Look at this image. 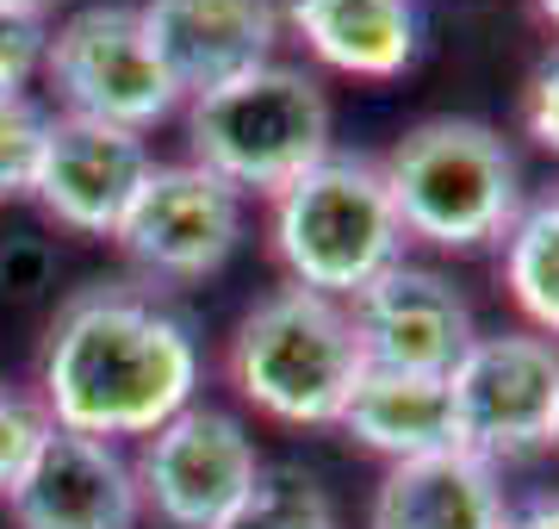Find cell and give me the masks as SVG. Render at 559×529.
I'll return each instance as SVG.
<instances>
[{
    "label": "cell",
    "instance_id": "ba28073f",
    "mask_svg": "<svg viewBox=\"0 0 559 529\" xmlns=\"http://www.w3.org/2000/svg\"><path fill=\"white\" fill-rule=\"evenodd\" d=\"M112 244L143 286H193L242 249V193L200 163H156Z\"/></svg>",
    "mask_w": 559,
    "mask_h": 529
},
{
    "label": "cell",
    "instance_id": "7402d4cb",
    "mask_svg": "<svg viewBox=\"0 0 559 529\" xmlns=\"http://www.w3.org/2000/svg\"><path fill=\"white\" fill-rule=\"evenodd\" d=\"M522 131H528L547 156H559V57H547L535 69V82L522 87Z\"/></svg>",
    "mask_w": 559,
    "mask_h": 529
},
{
    "label": "cell",
    "instance_id": "d6986e66",
    "mask_svg": "<svg viewBox=\"0 0 559 529\" xmlns=\"http://www.w3.org/2000/svg\"><path fill=\"white\" fill-rule=\"evenodd\" d=\"M50 113L32 94H0V200H32Z\"/></svg>",
    "mask_w": 559,
    "mask_h": 529
},
{
    "label": "cell",
    "instance_id": "5b68a950",
    "mask_svg": "<svg viewBox=\"0 0 559 529\" xmlns=\"http://www.w3.org/2000/svg\"><path fill=\"white\" fill-rule=\"evenodd\" d=\"M330 131H336V113H330L323 82L299 62L274 57L187 101V143H193L187 163L212 168L237 193L274 200L286 181H299L305 168L336 150Z\"/></svg>",
    "mask_w": 559,
    "mask_h": 529
},
{
    "label": "cell",
    "instance_id": "d4e9b609",
    "mask_svg": "<svg viewBox=\"0 0 559 529\" xmlns=\"http://www.w3.org/2000/svg\"><path fill=\"white\" fill-rule=\"evenodd\" d=\"M535 7H540V20H547V25L559 32V0H535Z\"/></svg>",
    "mask_w": 559,
    "mask_h": 529
},
{
    "label": "cell",
    "instance_id": "484cf974",
    "mask_svg": "<svg viewBox=\"0 0 559 529\" xmlns=\"http://www.w3.org/2000/svg\"><path fill=\"white\" fill-rule=\"evenodd\" d=\"M554 443H559V424H554Z\"/></svg>",
    "mask_w": 559,
    "mask_h": 529
},
{
    "label": "cell",
    "instance_id": "44dd1931",
    "mask_svg": "<svg viewBox=\"0 0 559 529\" xmlns=\"http://www.w3.org/2000/svg\"><path fill=\"white\" fill-rule=\"evenodd\" d=\"M44 44H50V20L0 0V94H25L32 75H44Z\"/></svg>",
    "mask_w": 559,
    "mask_h": 529
},
{
    "label": "cell",
    "instance_id": "3957f363",
    "mask_svg": "<svg viewBox=\"0 0 559 529\" xmlns=\"http://www.w3.org/2000/svg\"><path fill=\"white\" fill-rule=\"evenodd\" d=\"M360 337L342 299L311 286H274L237 318V337L224 349L230 387L274 424L293 430H330L355 392Z\"/></svg>",
    "mask_w": 559,
    "mask_h": 529
},
{
    "label": "cell",
    "instance_id": "9a60e30c",
    "mask_svg": "<svg viewBox=\"0 0 559 529\" xmlns=\"http://www.w3.org/2000/svg\"><path fill=\"white\" fill-rule=\"evenodd\" d=\"M280 25H293L323 69L355 82H399L423 50L417 0H280Z\"/></svg>",
    "mask_w": 559,
    "mask_h": 529
},
{
    "label": "cell",
    "instance_id": "30bf717a",
    "mask_svg": "<svg viewBox=\"0 0 559 529\" xmlns=\"http://www.w3.org/2000/svg\"><path fill=\"white\" fill-rule=\"evenodd\" d=\"M348 318H355L360 355L404 374H454V362L479 337L466 293L441 268L423 262H392L380 281L348 299Z\"/></svg>",
    "mask_w": 559,
    "mask_h": 529
},
{
    "label": "cell",
    "instance_id": "4fadbf2b",
    "mask_svg": "<svg viewBox=\"0 0 559 529\" xmlns=\"http://www.w3.org/2000/svg\"><path fill=\"white\" fill-rule=\"evenodd\" d=\"M138 13L180 101L274 62V44L286 32L280 0H143Z\"/></svg>",
    "mask_w": 559,
    "mask_h": 529
},
{
    "label": "cell",
    "instance_id": "9c48e42d",
    "mask_svg": "<svg viewBox=\"0 0 559 529\" xmlns=\"http://www.w3.org/2000/svg\"><path fill=\"white\" fill-rule=\"evenodd\" d=\"M131 473H138L143 510H156L168 529H218L242 505V492L255 486L261 455L237 411L193 399L143 436Z\"/></svg>",
    "mask_w": 559,
    "mask_h": 529
},
{
    "label": "cell",
    "instance_id": "5bb4252c",
    "mask_svg": "<svg viewBox=\"0 0 559 529\" xmlns=\"http://www.w3.org/2000/svg\"><path fill=\"white\" fill-rule=\"evenodd\" d=\"M367 529H510V498L491 461L473 448H441L385 468Z\"/></svg>",
    "mask_w": 559,
    "mask_h": 529
},
{
    "label": "cell",
    "instance_id": "277c9868",
    "mask_svg": "<svg viewBox=\"0 0 559 529\" xmlns=\"http://www.w3.org/2000/svg\"><path fill=\"white\" fill-rule=\"evenodd\" d=\"M267 244L293 286L355 299L392 262H404V224L392 212L380 156L330 150L299 181H286L267 200Z\"/></svg>",
    "mask_w": 559,
    "mask_h": 529
},
{
    "label": "cell",
    "instance_id": "ac0fdd59",
    "mask_svg": "<svg viewBox=\"0 0 559 529\" xmlns=\"http://www.w3.org/2000/svg\"><path fill=\"white\" fill-rule=\"evenodd\" d=\"M218 529H342V517L336 498L305 468H267L261 461L255 486L242 492V505Z\"/></svg>",
    "mask_w": 559,
    "mask_h": 529
},
{
    "label": "cell",
    "instance_id": "7a4b0ae2",
    "mask_svg": "<svg viewBox=\"0 0 559 529\" xmlns=\"http://www.w3.org/2000/svg\"><path fill=\"white\" fill-rule=\"evenodd\" d=\"M380 175L404 224V244L417 237L454 256L503 244L528 205L522 163L503 143V131H491L485 119H454V113L411 125L380 156Z\"/></svg>",
    "mask_w": 559,
    "mask_h": 529
},
{
    "label": "cell",
    "instance_id": "603a6c76",
    "mask_svg": "<svg viewBox=\"0 0 559 529\" xmlns=\"http://www.w3.org/2000/svg\"><path fill=\"white\" fill-rule=\"evenodd\" d=\"M510 529H559V492H535L510 505Z\"/></svg>",
    "mask_w": 559,
    "mask_h": 529
},
{
    "label": "cell",
    "instance_id": "e0dca14e",
    "mask_svg": "<svg viewBox=\"0 0 559 529\" xmlns=\"http://www.w3.org/2000/svg\"><path fill=\"white\" fill-rule=\"evenodd\" d=\"M503 286L522 306L528 330L559 343V187L535 193L503 237Z\"/></svg>",
    "mask_w": 559,
    "mask_h": 529
},
{
    "label": "cell",
    "instance_id": "8fae6325",
    "mask_svg": "<svg viewBox=\"0 0 559 529\" xmlns=\"http://www.w3.org/2000/svg\"><path fill=\"white\" fill-rule=\"evenodd\" d=\"M7 510L20 529H138L143 492L119 443L50 424L7 492Z\"/></svg>",
    "mask_w": 559,
    "mask_h": 529
},
{
    "label": "cell",
    "instance_id": "ffe728a7",
    "mask_svg": "<svg viewBox=\"0 0 559 529\" xmlns=\"http://www.w3.org/2000/svg\"><path fill=\"white\" fill-rule=\"evenodd\" d=\"M44 430H50V418H44L38 392L13 387V380H0V498L13 492V480L25 473V461L38 455Z\"/></svg>",
    "mask_w": 559,
    "mask_h": 529
},
{
    "label": "cell",
    "instance_id": "52a82bcc",
    "mask_svg": "<svg viewBox=\"0 0 559 529\" xmlns=\"http://www.w3.org/2000/svg\"><path fill=\"white\" fill-rule=\"evenodd\" d=\"M454 392V430L460 448L479 461H535L554 448L559 424V343L540 330H491L473 337V349L448 374Z\"/></svg>",
    "mask_w": 559,
    "mask_h": 529
},
{
    "label": "cell",
    "instance_id": "6da1fadb",
    "mask_svg": "<svg viewBox=\"0 0 559 529\" xmlns=\"http://www.w3.org/2000/svg\"><path fill=\"white\" fill-rule=\"evenodd\" d=\"M200 392V330L143 281H87L44 330L38 405L75 436H150Z\"/></svg>",
    "mask_w": 559,
    "mask_h": 529
},
{
    "label": "cell",
    "instance_id": "cb8c5ba5",
    "mask_svg": "<svg viewBox=\"0 0 559 529\" xmlns=\"http://www.w3.org/2000/svg\"><path fill=\"white\" fill-rule=\"evenodd\" d=\"M7 7H20V13H38V20H50V7H57V0H7Z\"/></svg>",
    "mask_w": 559,
    "mask_h": 529
},
{
    "label": "cell",
    "instance_id": "8992f818",
    "mask_svg": "<svg viewBox=\"0 0 559 529\" xmlns=\"http://www.w3.org/2000/svg\"><path fill=\"white\" fill-rule=\"evenodd\" d=\"M44 75L69 119L119 125L138 138L187 106L131 0H94V7H75L62 25H50Z\"/></svg>",
    "mask_w": 559,
    "mask_h": 529
},
{
    "label": "cell",
    "instance_id": "7c38bea8",
    "mask_svg": "<svg viewBox=\"0 0 559 529\" xmlns=\"http://www.w3.org/2000/svg\"><path fill=\"white\" fill-rule=\"evenodd\" d=\"M150 168H156V156H150V143L138 131L57 113L50 119V138H44V163H38L32 200L57 224L81 231V237H112Z\"/></svg>",
    "mask_w": 559,
    "mask_h": 529
},
{
    "label": "cell",
    "instance_id": "2e32d148",
    "mask_svg": "<svg viewBox=\"0 0 559 529\" xmlns=\"http://www.w3.org/2000/svg\"><path fill=\"white\" fill-rule=\"evenodd\" d=\"M336 430L367 455H385V461H417V455L460 448L448 374H404V367H373V362L360 367Z\"/></svg>",
    "mask_w": 559,
    "mask_h": 529
}]
</instances>
